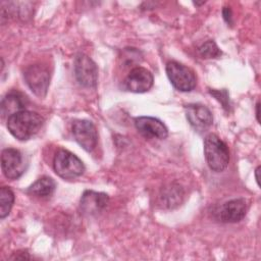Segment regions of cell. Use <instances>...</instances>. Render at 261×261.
I'll return each mask as SVG.
<instances>
[{
	"label": "cell",
	"mask_w": 261,
	"mask_h": 261,
	"mask_svg": "<svg viewBox=\"0 0 261 261\" xmlns=\"http://www.w3.org/2000/svg\"><path fill=\"white\" fill-rule=\"evenodd\" d=\"M14 203V194L9 187L0 189V218L3 219L9 215Z\"/></svg>",
	"instance_id": "cell-17"
},
{
	"label": "cell",
	"mask_w": 261,
	"mask_h": 261,
	"mask_svg": "<svg viewBox=\"0 0 261 261\" xmlns=\"http://www.w3.org/2000/svg\"><path fill=\"white\" fill-rule=\"evenodd\" d=\"M74 75L79 84L85 88H96L98 83V68L96 63L84 53H77L73 62Z\"/></svg>",
	"instance_id": "cell-5"
},
{
	"label": "cell",
	"mask_w": 261,
	"mask_h": 261,
	"mask_svg": "<svg viewBox=\"0 0 261 261\" xmlns=\"http://www.w3.org/2000/svg\"><path fill=\"white\" fill-rule=\"evenodd\" d=\"M71 132L76 143L87 152H92L98 143V132L95 124L87 119H77L72 122Z\"/></svg>",
	"instance_id": "cell-7"
},
{
	"label": "cell",
	"mask_w": 261,
	"mask_h": 261,
	"mask_svg": "<svg viewBox=\"0 0 261 261\" xmlns=\"http://www.w3.org/2000/svg\"><path fill=\"white\" fill-rule=\"evenodd\" d=\"M259 108H260V102H257V104H256V118H257V121L260 123V113H259Z\"/></svg>",
	"instance_id": "cell-22"
},
{
	"label": "cell",
	"mask_w": 261,
	"mask_h": 261,
	"mask_svg": "<svg viewBox=\"0 0 261 261\" xmlns=\"http://www.w3.org/2000/svg\"><path fill=\"white\" fill-rule=\"evenodd\" d=\"M259 170H260V166H258V167L255 169V179H256V181H257L258 185H260V182H259Z\"/></svg>",
	"instance_id": "cell-23"
},
{
	"label": "cell",
	"mask_w": 261,
	"mask_h": 261,
	"mask_svg": "<svg viewBox=\"0 0 261 261\" xmlns=\"http://www.w3.org/2000/svg\"><path fill=\"white\" fill-rule=\"evenodd\" d=\"M153 75L150 70L142 66L134 67L123 81V87L132 93H145L153 86Z\"/></svg>",
	"instance_id": "cell-9"
},
{
	"label": "cell",
	"mask_w": 261,
	"mask_h": 261,
	"mask_svg": "<svg viewBox=\"0 0 261 261\" xmlns=\"http://www.w3.org/2000/svg\"><path fill=\"white\" fill-rule=\"evenodd\" d=\"M24 81L30 90L38 97L47 94L50 85V72L47 67L41 64L30 65L23 73Z\"/></svg>",
	"instance_id": "cell-6"
},
{
	"label": "cell",
	"mask_w": 261,
	"mask_h": 261,
	"mask_svg": "<svg viewBox=\"0 0 261 261\" xmlns=\"http://www.w3.org/2000/svg\"><path fill=\"white\" fill-rule=\"evenodd\" d=\"M198 52L202 58L205 59H212V58H218L221 56L222 52L216 45V43L212 40L206 41L203 43L199 48Z\"/></svg>",
	"instance_id": "cell-18"
},
{
	"label": "cell",
	"mask_w": 261,
	"mask_h": 261,
	"mask_svg": "<svg viewBox=\"0 0 261 261\" xmlns=\"http://www.w3.org/2000/svg\"><path fill=\"white\" fill-rule=\"evenodd\" d=\"M204 155L209 168L215 172L223 171L229 163L228 148L215 134H208L205 137Z\"/></svg>",
	"instance_id": "cell-2"
},
{
	"label": "cell",
	"mask_w": 261,
	"mask_h": 261,
	"mask_svg": "<svg viewBox=\"0 0 261 261\" xmlns=\"http://www.w3.org/2000/svg\"><path fill=\"white\" fill-rule=\"evenodd\" d=\"M137 130L147 139L164 140L168 136V129L158 118L151 116H140L135 118Z\"/></svg>",
	"instance_id": "cell-12"
},
{
	"label": "cell",
	"mask_w": 261,
	"mask_h": 261,
	"mask_svg": "<svg viewBox=\"0 0 261 261\" xmlns=\"http://www.w3.org/2000/svg\"><path fill=\"white\" fill-rule=\"evenodd\" d=\"M184 190L178 184H169L159 194V202L163 208L172 209L180 205L184 199Z\"/></svg>",
	"instance_id": "cell-15"
},
{
	"label": "cell",
	"mask_w": 261,
	"mask_h": 261,
	"mask_svg": "<svg viewBox=\"0 0 261 261\" xmlns=\"http://www.w3.org/2000/svg\"><path fill=\"white\" fill-rule=\"evenodd\" d=\"M28 98L20 92L12 90L8 92L1 101V114L2 116L9 117L13 113L25 110Z\"/></svg>",
	"instance_id": "cell-14"
},
{
	"label": "cell",
	"mask_w": 261,
	"mask_h": 261,
	"mask_svg": "<svg viewBox=\"0 0 261 261\" xmlns=\"http://www.w3.org/2000/svg\"><path fill=\"white\" fill-rule=\"evenodd\" d=\"M166 74L171 85L180 92H191L196 88L195 72L177 61H169L166 64Z\"/></svg>",
	"instance_id": "cell-4"
},
{
	"label": "cell",
	"mask_w": 261,
	"mask_h": 261,
	"mask_svg": "<svg viewBox=\"0 0 261 261\" xmlns=\"http://www.w3.org/2000/svg\"><path fill=\"white\" fill-rule=\"evenodd\" d=\"M222 15H223V18L224 20L227 22V23H231V10L229 7H224L223 10H222Z\"/></svg>",
	"instance_id": "cell-21"
},
{
	"label": "cell",
	"mask_w": 261,
	"mask_h": 261,
	"mask_svg": "<svg viewBox=\"0 0 261 261\" xmlns=\"http://www.w3.org/2000/svg\"><path fill=\"white\" fill-rule=\"evenodd\" d=\"M195 5H197V6H200V5H202V4H204L205 2L203 1V2H193Z\"/></svg>",
	"instance_id": "cell-24"
},
{
	"label": "cell",
	"mask_w": 261,
	"mask_h": 261,
	"mask_svg": "<svg viewBox=\"0 0 261 261\" xmlns=\"http://www.w3.org/2000/svg\"><path fill=\"white\" fill-rule=\"evenodd\" d=\"M248 203L244 198L231 199L223 203L217 210V218L224 223H236L241 221L247 213Z\"/></svg>",
	"instance_id": "cell-11"
},
{
	"label": "cell",
	"mask_w": 261,
	"mask_h": 261,
	"mask_svg": "<svg viewBox=\"0 0 261 261\" xmlns=\"http://www.w3.org/2000/svg\"><path fill=\"white\" fill-rule=\"evenodd\" d=\"M186 117L191 124L198 132L208 129L213 123V116L209 108L203 104L192 103L185 106Z\"/></svg>",
	"instance_id": "cell-10"
},
{
	"label": "cell",
	"mask_w": 261,
	"mask_h": 261,
	"mask_svg": "<svg viewBox=\"0 0 261 261\" xmlns=\"http://www.w3.org/2000/svg\"><path fill=\"white\" fill-rule=\"evenodd\" d=\"M1 169L8 179H17L25 171V162L20 151L6 148L1 153Z\"/></svg>",
	"instance_id": "cell-8"
},
{
	"label": "cell",
	"mask_w": 261,
	"mask_h": 261,
	"mask_svg": "<svg viewBox=\"0 0 261 261\" xmlns=\"http://www.w3.org/2000/svg\"><path fill=\"white\" fill-rule=\"evenodd\" d=\"M44 118L41 114L31 110H21L7 117L9 133L19 141H27L34 137L43 126Z\"/></svg>",
	"instance_id": "cell-1"
},
{
	"label": "cell",
	"mask_w": 261,
	"mask_h": 261,
	"mask_svg": "<svg viewBox=\"0 0 261 261\" xmlns=\"http://www.w3.org/2000/svg\"><path fill=\"white\" fill-rule=\"evenodd\" d=\"M53 168L58 176L63 179H74L85 172L83 161L73 153L59 149L53 158Z\"/></svg>",
	"instance_id": "cell-3"
},
{
	"label": "cell",
	"mask_w": 261,
	"mask_h": 261,
	"mask_svg": "<svg viewBox=\"0 0 261 261\" xmlns=\"http://www.w3.org/2000/svg\"><path fill=\"white\" fill-rule=\"evenodd\" d=\"M209 93L213 97H215L216 100H218L221 103V105L224 109H226V110L229 109V106H230L229 98H228V93L225 89H223V90H209Z\"/></svg>",
	"instance_id": "cell-19"
},
{
	"label": "cell",
	"mask_w": 261,
	"mask_h": 261,
	"mask_svg": "<svg viewBox=\"0 0 261 261\" xmlns=\"http://www.w3.org/2000/svg\"><path fill=\"white\" fill-rule=\"evenodd\" d=\"M55 188H56V182L54 181L53 178L49 176H42L28 188L27 193L34 197L45 199L53 195Z\"/></svg>",
	"instance_id": "cell-16"
},
{
	"label": "cell",
	"mask_w": 261,
	"mask_h": 261,
	"mask_svg": "<svg viewBox=\"0 0 261 261\" xmlns=\"http://www.w3.org/2000/svg\"><path fill=\"white\" fill-rule=\"evenodd\" d=\"M11 259H31L29 253L27 251H17L13 253V256H11Z\"/></svg>",
	"instance_id": "cell-20"
},
{
	"label": "cell",
	"mask_w": 261,
	"mask_h": 261,
	"mask_svg": "<svg viewBox=\"0 0 261 261\" xmlns=\"http://www.w3.org/2000/svg\"><path fill=\"white\" fill-rule=\"evenodd\" d=\"M109 202V196L102 192L85 191L81 197L80 208L84 214L96 215L104 210Z\"/></svg>",
	"instance_id": "cell-13"
}]
</instances>
